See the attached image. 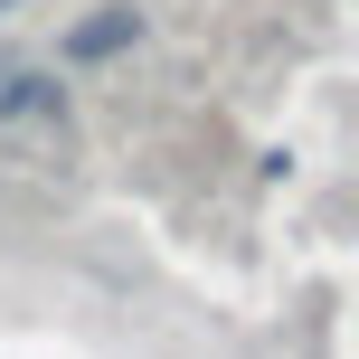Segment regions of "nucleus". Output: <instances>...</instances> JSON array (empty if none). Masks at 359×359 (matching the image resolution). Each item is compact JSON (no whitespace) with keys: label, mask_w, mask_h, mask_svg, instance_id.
<instances>
[{"label":"nucleus","mask_w":359,"mask_h":359,"mask_svg":"<svg viewBox=\"0 0 359 359\" xmlns=\"http://www.w3.org/2000/svg\"><path fill=\"white\" fill-rule=\"evenodd\" d=\"M0 133L29 142V133H67V86L48 67H10L0 57Z\"/></svg>","instance_id":"f257e3e1"},{"label":"nucleus","mask_w":359,"mask_h":359,"mask_svg":"<svg viewBox=\"0 0 359 359\" xmlns=\"http://www.w3.org/2000/svg\"><path fill=\"white\" fill-rule=\"evenodd\" d=\"M133 38H142V10H133V0H104V10H86L67 38H57V67H104V57H123Z\"/></svg>","instance_id":"f03ea898"},{"label":"nucleus","mask_w":359,"mask_h":359,"mask_svg":"<svg viewBox=\"0 0 359 359\" xmlns=\"http://www.w3.org/2000/svg\"><path fill=\"white\" fill-rule=\"evenodd\" d=\"M0 10H19V0H0Z\"/></svg>","instance_id":"7ed1b4c3"}]
</instances>
